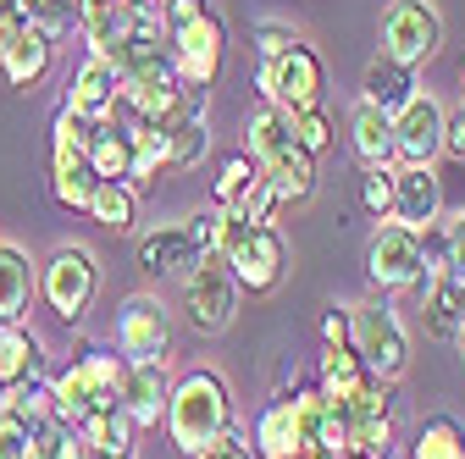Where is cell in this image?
Wrapping results in <instances>:
<instances>
[{
	"label": "cell",
	"instance_id": "cell-1",
	"mask_svg": "<svg viewBox=\"0 0 465 459\" xmlns=\"http://www.w3.org/2000/svg\"><path fill=\"white\" fill-rule=\"evenodd\" d=\"M222 432H232V387L222 371H189L172 382L166 398V437L178 454H194L205 443H216Z\"/></svg>",
	"mask_w": 465,
	"mask_h": 459
},
{
	"label": "cell",
	"instance_id": "cell-2",
	"mask_svg": "<svg viewBox=\"0 0 465 459\" xmlns=\"http://www.w3.org/2000/svg\"><path fill=\"white\" fill-rule=\"evenodd\" d=\"M123 371H128L123 355L84 349L67 371H55V376H50L55 421H62V426H78V421L94 415V410H116V405H123Z\"/></svg>",
	"mask_w": 465,
	"mask_h": 459
},
{
	"label": "cell",
	"instance_id": "cell-3",
	"mask_svg": "<svg viewBox=\"0 0 465 459\" xmlns=\"http://www.w3.org/2000/svg\"><path fill=\"white\" fill-rule=\"evenodd\" d=\"M349 349H355L361 366L382 382H399L411 371V332H404V321L388 299L349 305Z\"/></svg>",
	"mask_w": 465,
	"mask_h": 459
},
{
	"label": "cell",
	"instance_id": "cell-4",
	"mask_svg": "<svg viewBox=\"0 0 465 459\" xmlns=\"http://www.w3.org/2000/svg\"><path fill=\"white\" fill-rule=\"evenodd\" d=\"M216 255L227 260L232 277H239V288H250V294H272L277 282L288 277V244H282V233H277V227H250L232 210H227L222 249Z\"/></svg>",
	"mask_w": 465,
	"mask_h": 459
},
{
	"label": "cell",
	"instance_id": "cell-5",
	"mask_svg": "<svg viewBox=\"0 0 465 459\" xmlns=\"http://www.w3.org/2000/svg\"><path fill=\"white\" fill-rule=\"evenodd\" d=\"M255 89H261V100L266 105H277V111H311V105H322V89H327V67H322V55L300 39V44H288L282 55H266V62L255 67Z\"/></svg>",
	"mask_w": 465,
	"mask_h": 459
},
{
	"label": "cell",
	"instance_id": "cell-6",
	"mask_svg": "<svg viewBox=\"0 0 465 459\" xmlns=\"http://www.w3.org/2000/svg\"><path fill=\"white\" fill-rule=\"evenodd\" d=\"M39 294H45V305L62 316L67 327H78L89 316L94 294H100V260H94V249L89 244H62L39 266Z\"/></svg>",
	"mask_w": 465,
	"mask_h": 459
},
{
	"label": "cell",
	"instance_id": "cell-7",
	"mask_svg": "<svg viewBox=\"0 0 465 459\" xmlns=\"http://www.w3.org/2000/svg\"><path fill=\"white\" fill-rule=\"evenodd\" d=\"M377 44H382L377 55H388V62H399V67L432 62V55L443 50V12H438V0H393V6L382 12Z\"/></svg>",
	"mask_w": 465,
	"mask_h": 459
},
{
	"label": "cell",
	"instance_id": "cell-8",
	"mask_svg": "<svg viewBox=\"0 0 465 459\" xmlns=\"http://www.w3.org/2000/svg\"><path fill=\"white\" fill-rule=\"evenodd\" d=\"M239 294L244 288H239V277L227 271L222 255H205V260H194L183 271V316L205 337H216V332L232 327V316H239Z\"/></svg>",
	"mask_w": 465,
	"mask_h": 459
},
{
	"label": "cell",
	"instance_id": "cell-9",
	"mask_svg": "<svg viewBox=\"0 0 465 459\" xmlns=\"http://www.w3.org/2000/svg\"><path fill=\"white\" fill-rule=\"evenodd\" d=\"M443 117H449V105L432 89H416L393 111V155L404 166H432L443 155Z\"/></svg>",
	"mask_w": 465,
	"mask_h": 459
},
{
	"label": "cell",
	"instance_id": "cell-10",
	"mask_svg": "<svg viewBox=\"0 0 465 459\" xmlns=\"http://www.w3.org/2000/svg\"><path fill=\"white\" fill-rule=\"evenodd\" d=\"M222 50H227V28H222V17H216V6L200 17V23H189V28H178V34H166V55H172V73H178L189 89H211L216 83V73H222Z\"/></svg>",
	"mask_w": 465,
	"mask_h": 459
},
{
	"label": "cell",
	"instance_id": "cell-11",
	"mask_svg": "<svg viewBox=\"0 0 465 459\" xmlns=\"http://www.w3.org/2000/svg\"><path fill=\"white\" fill-rule=\"evenodd\" d=\"M421 271V233L416 227H399V221H382L371 244H366V277L377 294H404Z\"/></svg>",
	"mask_w": 465,
	"mask_h": 459
},
{
	"label": "cell",
	"instance_id": "cell-12",
	"mask_svg": "<svg viewBox=\"0 0 465 459\" xmlns=\"http://www.w3.org/2000/svg\"><path fill=\"white\" fill-rule=\"evenodd\" d=\"M116 349L123 360H172V316L155 294H134L116 310Z\"/></svg>",
	"mask_w": 465,
	"mask_h": 459
},
{
	"label": "cell",
	"instance_id": "cell-13",
	"mask_svg": "<svg viewBox=\"0 0 465 459\" xmlns=\"http://www.w3.org/2000/svg\"><path fill=\"white\" fill-rule=\"evenodd\" d=\"M116 100H123V78H116V67L105 62V55H84V67L67 78V111L84 122H111L116 117Z\"/></svg>",
	"mask_w": 465,
	"mask_h": 459
},
{
	"label": "cell",
	"instance_id": "cell-14",
	"mask_svg": "<svg viewBox=\"0 0 465 459\" xmlns=\"http://www.w3.org/2000/svg\"><path fill=\"white\" fill-rule=\"evenodd\" d=\"M443 216V183H438V171L432 166H393V216L399 227H432Z\"/></svg>",
	"mask_w": 465,
	"mask_h": 459
},
{
	"label": "cell",
	"instance_id": "cell-15",
	"mask_svg": "<svg viewBox=\"0 0 465 459\" xmlns=\"http://www.w3.org/2000/svg\"><path fill=\"white\" fill-rule=\"evenodd\" d=\"M166 398H172L166 360H134L123 371V410H128L134 426H161L166 421Z\"/></svg>",
	"mask_w": 465,
	"mask_h": 459
},
{
	"label": "cell",
	"instance_id": "cell-16",
	"mask_svg": "<svg viewBox=\"0 0 465 459\" xmlns=\"http://www.w3.org/2000/svg\"><path fill=\"white\" fill-rule=\"evenodd\" d=\"M144 12H155V6H139V0H78V28L89 39V55H111L139 28Z\"/></svg>",
	"mask_w": 465,
	"mask_h": 459
},
{
	"label": "cell",
	"instance_id": "cell-17",
	"mask_svg": "<svg viewBox=\"0 0 465 459\" xmlns=\"http://www.w3.org/2000/svg\"><path fill=\"white\" fill-rule=\"evenodd\" d=\"M349 150H355V161L366 171L399 166V155H393V117H388V111L355 100V111H349Z\"/></svg>",
	"mask_w": 465,
	"mask_h": 459
},
{
	"label": "cell",
	"instance_id": "cell-18",
	"mask_svg": "<svg viewBox=\"0 0 465 459\" xmlns=\"http://www.w3.org/2000/svg\"><path fill=\"white\" fill-rule=\"evenodd\" d=\"M39 294V271L23 244H0V327H17Z\"/></svg>",
	"mask_w": 465,
	"mask_h": 459
},
{
	"label": "cell",
	"instance_id": "cell-19",
	"mask_svg": "<svg viewBox=\"0 0 465 459\" xmlns=\"http://www.w3.org/2000/svg\"><path fill=\"white\" fill-rule=\"evenodd\" d=\"M194 260H205V255L189 244V227H183V221L155 227V233L139 239V266H144L150 277H183Z\"/></svg>",
	"mask_w": 465,
	"mask_h": 459
},
{
	"label": "cell",
	"instance_id": "cell-20",
	"mask_svg": "<svg viewBox=\"0 0 465 459\" xmlns=\"http://www.w3.org/2000/svg\"><path fill=\"white\" fill-rule=\"evenodd\" d=\"M50 55H55V39L39 34V28H17V39L6 44V55H0V73H6L12 89H34L45 73H50Z\"/></svg>",
	"mask_w": 465,
	"mask_h": 459
},
{
	"label": "cell",
	"instance_id": "cell-21",
	"mask_svg": "<svg viewBox=\"0 0 465 459\" xmlns=\"http://www.w3.org/2000/svg\"><path fill=\"white\" fill-rule=\"evenodd\" d=\"M261 178L272 183V194H277L282 205H305V200L316 194V155L300 150V144H288L277 161L261 166Z\"/></svg>",
	"mask_w": 465,
	"mask_h": 459
},
{
	"label": "cell",
	"instance_id": "cell-22",
	"mask_svg": "<svg viewBox=\"0 0 465 459\" xmlns=\"http://www.w3.org/2000/svg\"><path fill=\"white\" fill-rule=\"evenodd\" d=\"M288 144H294V117L261 100L250 117H244V155H250L255 166H266V161H277Z\"/></svg>",
	"mask_w": 465,
	"mask_h": 459
},
{
	"label": "cell",
	"instance_id": "cell-23",
	"mask_svg": "<svg viewBox=\"0 0 465 459\" xmlns=\"http://www.w3.org/2000/svg\"><path fill=\"white\" fill-rule=\"evenodd\" d=\"M45 376V343L28 327H6L0 332V387H23Z\"/></svg>",
	"mask_w": 465,
	"mask_h": 459
},
{
	"label": "cell",
	"instance_id": "cell-24",
	"mask_svg": "<svg viewBox=\"0 0 465 459\" xmlns=\"http://www.w3.org/2000/svg\"><path fill=\"white\" fill-rule=\"evenodd\" d=\"M416 94V67H399V62H388V55H371L366 62V78H361V100L366 105H377V111H393Z\"/></svg>",
	"mask_w": 465,
	"mask_h": 459
},
{
	"label": "cell",
	"instance_id": "cell-25",
	"mask_svg": "<svg viewBox=\"0 0 465 459\" xmlns=\"http://www.w3.org/2000/svg\"><path fill=\"white\" fill-rule=\"evenodd\" d=\"M255 459H294L300 454V432H294V410H288V393H277L272 405L255 415Z\"/></svg>",
	"mask_w": 465,
	"mask_h": 459
},
{
	"label": "cell",
	"instance_id": "cell-26",
	"mask_svg": "<svg viewBox=\"0 0 465 459\" xmlns=\"http://www.w3.org/2000/svg\"><path fill=\"white\" fill-rule=\"evenodd\" d=\"M89 166H94V178L100 183H128V161H134V133L123 128V122H100L94 128V139H89Z\"/></svg>",
	"mask_w": 465,
	"mask_h": 459
},
{
	"label": "cell",
	"instance_id": "cell-27",
	"mask_svg": "<svg viewBox=\"0 0 465 459\" xmlns=\"http://www.w3.org/2000/svg\"><path fill=\"white\" fill-rule=\"evenodd\" d=\"M94 166L84 150H55V166H50V194L62 200L67 210H89V194H94Z\"/></svg>",
	"mask_w": 465,
	"mask_h": 459
},
{
	"label": "cell",
	"instance_id": "cell-28",
	"mask_svg": "<svg viewBox=\"0 0 465 459\" xmlns=\"http://www.w3.org/2000/svg\"><path fill=\"white\" fill-rule=\"evenodd\" d=\"M371 382V371L361 366V355L349 349V343H338V349L322 355V371H316V387L327 393V405H343V398H355L361 387Z\"/></svg>",
	"mask_w": 465,
	"mask_h": 459
},
{
	"label": "cell",
	"instance_id": "cell-29",
	"mask_svg": "<svg viewBox=\"0 0 465 459\" xmlns=\"http://www.w3.org/2000/svg\"><path fill=\"white\" fill-rule=\"evenodd\" d=\"M89 216L94 227H105V233H134V221H139V189L134 183H94L89 194Z\"/></svg>",
	"mask_w": 465,
	"mask_h": 459
},
{
	"label": "cell",
	"instance_id": "cell-30",
	"mask_svg": "<svg viewBox=\"0 0 465 459\" xmlns=\"http://www.w3.org/2000/svg\"><path fill=\"white\" fill-rule=\"evenodd\" d=\"M73 432L84 437L89 454H134V432H139V426L128 421L123 405H116V410H94V415H84Z\"/></svg>",
	"mask_w": 465,
	"mask_h": 459
},
{
	"label": "cell",
	"instance_id": "cell-31",
	"mask_svg": "<svg viewBox=\"0 0 465 459\" xmlns=\"http://www.w3.org/2000/svg\"><path fill=\"white\" fill-rule=\"evenodd\" d=\"M211 150V128H205V111H194V117H183L178 128H166V171H189L200 166Z\"/></svg>",
	"mask_w": 465,
	"mask_h": 459
},
{
	"label": "cell",
	"instance_id": "cell-32",
	"mask_svg": "<svg viewBox=\"0 0 465 459\" xmlns=\"http://www.w3.org/2000/svg\"><path fill=\"white\" fill-rule=\"evenodd\" d=\"M404 459H465V426L454 415H432L416 437Z\"/></svg>",
	"mask_w": 465,
	"mask_h": 459
},
{
	"label": "cell",
	"instance_id": "cell-33",
	"mask_svg": "<svg viewBox=\"0 0 465 459\" xmlns=\"http://www.w3.org/2000/svg\"><path fill=\"white\" fill-rule=\"evenodd\" d=\"M134 133V161H128V183L150 189L161 171H166V133L161 128H128Z\"/></svg>",
	"mask_w": 465,
	"mask_h": 459
},
{
	"label": "cell",
	"instance_id": "cell-34",
	"mask_svg": "<svg viewBox=\"0 0 465 459\" xmlns=\"http://www.w3.org/2000/svg\"><path fill=\"white\" fill-rule=\"evenodd\" d=\"M12 12L28 23V28H39V34H67L73 23H78V0H12Z\"/></svg>",
	"mask_w": 465,
	"mask_h": 459
},
{
	"label": "cell",
	"instance_id": "cell-35",
	"mask_svg": "<svg viewBox=\"0 0 465 459\" xmlns=\"http://www.w3.org/2000/svg\"><path fill=\"white\" fill-rule=\"evenodd\" d=\"M227 210H232V216H239V221H250V227H272V216L282 210V200L272 194V183H266V178H261V171H255V178H250V183L239 189V200H232Z\"/></svg>",
	"mask_w": 465,
	"mask_h": 459
},
{
	"label": "cell",
	"instance_id": "cell-36",
	"mask_svg": "<svg viewBox=\"0 0 465 459\" xmlns=\"http://www.w3.org/2000/svg\"><path fill=\"white\" fill-rule=\"evenodd\" d=\"M421 321H427L432 337H449V343H454V332H460V299H454V282H438V288L421 299Z\"/></svg>",
	"mask_w": 465,
	"mask_h": 459
},
{
	"label": "cell",
	"instance_id": "cell-37",
	"mask_svg": "<svg viewBox=\"0 0 465 459\" xmlns=\"http://www.w3.org/2000/svg\"><path fill=\"white\" fill-rule=\"evenodd\" d=\"M255 161L244 155V150H232V155H222V166H216V205H232V200H239V189L255 178Z\"/></svg>",
	"mask_w": 465,
	"mask_h": 459
},
{
	"label": "cell",
	"instance_id": "cell-38",
	"mask_svg": "<svg viewBox=\"0 0 465 459\" xmlns=\"http://www.w3.org/2000/svg\"><path fill=\"white\" fill-rule=\"evenodd\" d=\"M294 144L311 150V155H327V150H332V122H327V111H322V105L294 111Z\"/></svg>",
	"mask_w": 465,
	"mask_h": 459
},
{
	"label": "cell",
	"instance_id": "cell-39",
	"mask_svg": "<svg viewBox=\"0 0 465 459\" xmlns=\"http://www.w3.org/2000/svg\"><path fill=\"white\" fill-rule=\"evenodd\" d=\"M183 227H189V244H194L200 255H216V249H222V227H227V205H205V210H194Z\"/></svg>",
	"mask_w": 465,
	"mask_h": 459
},
{
	"label": "cell",
	"instance_id": "cell-40",
	"mask_svg": "<svg viewBox=\"0 0 465 459\" xmlns=\"http://www.w3.org/2000/svg\"><path fill=\"white\" fill-rule=\"evenodd\" d=\"M361 205H366L377 221H388V216H393V166L366 171V183H361Z\"/></svg>",
	"mask_w": 465,
	"mask_h": 459
},
{
	"label": "cell",
	"instance_id": "cell-41",
	"mask_svg": "<svg viewBox=\"0 0 465 459\" xmlns=\"http://www.w3.org/2000/svg\"><path fill=\"white\" fill-rule=\"evenodd\" d=\"M205 12H211V0H155L161 34H178V28H189V23H200Z\"/></svg>",
	"mask_w": 465,
	"mask_h": 459
},
{
	"label": "cell",
	"instance_id": "cell-42",
	"mask_svg": "<svg viewBox=\"0 0 465 459\" xmlns=\"http://www.w3.org/2000/svg\"><path fill=\"white\" fill-rule=\"evenodd\" d=\"M288 44H300L294 23H282V17H261L255 23V55H261V62H266V55H282Z\"/></svg>",
	"mask_w": 465,
	"mask_h": 459
},
{
	"label": "cell",
	"instance_id": "cell-43",
	"mask_svg": "<svg viewBox=\"0 0 465 459\" xmlns=\"http://www.w3.org/2000/svg\"><path fill=\"white\" fill-rule=\"evenodd\" d=\"M443 227V266H449V282H460L465 277V210H454L449 221H438Z\"/></svg>",
	"mask_w": 465,
	"mask_h": 459
},
{
	"label": "cell",
	"instance_id": "cell-44",
	"mask_svg": "<svg viewBox=\"0 0 465 459\" xmlns=\"http://www.w3.org/2000/svg\"><path fill=\"white\" fill-rule=\"evenodd\" d=\"M89 139H94V122H84V117H73V111L62 105L55 111V150H89Z\"/></svg>",
	"mask_w": 465,
	"mask_h": 459
},
{
	"label": "cell",
	"instance_id": "cell-45",
	"mask_svg": "<svg viewBox=\"0 0 465 459\" xmlns=\"http://www.w3.org/2000/svg\"><path fill=\"white\" fill-rule=\"evenodd\" d=\"M189 459H255V448H250V437H239V432H222L216 443L194 448Z\"/></svg>",
	"mask_w": 465,
	"mask_h": 459
},
{
	"label": "cell",
	"instance_id": "cell-46",
	"mask_svg": "<svg viewBox=\"0 0 465 459\" xmlns=\"http://www.w3.org/2000/svg\"><path fill=\"white\" fill-rule=\"evenodd\" d=\"M443 155L465 161V105H460V111H449V117H443Z\"/></svg>",
	"mask_w": 465,
	"mask_h": 459
},
{
	"label": "cell",
	"instance_id": "cell-47",
	"mask_svg": "<svg viewBox=\"0 0 465 459\" xmlns=\"http://www.w3.org/2000/svg\"><path fill=\"white\" fill-rule=\"evenodd\" d=\"M322 343H327V349H338V343H349V310H327L322 316Z\"/></svg>",
	"mask_w": 465,
	"mask_h": 459
},
{
	"label": "cell",
	"instance_id": "cell-48",
	"mask_svg": "<svg viewBox=\"0 0 465 459\" xmlns=\"http://www.w3.org/2000/svg\"><path fill=\"white\" fill-rule=\"evenodd\" d=\"M17 28H23V17H17V12L6 6V12H0V55H6V44L17 39Z\"/></svg>",
	"mask_w": 465,
	"mask_h": 459
},
{
	"label": "cell",
	"instance_id": "cell-49",
	"mask_svg": "<svg viewBox=\"0 0 465 459\" xmlns=\"http://www.w3.org/2000/svg\"><path fill=\"white\" fill-rule=\"evenodd\" d=\"M454 349H460V366H465V321H460V332H454Z\"/></svg>",
	"mask_w": 465,
	"mask_h": 459
},
{
	"label": "cell",
	"instance_id": "cell-50",
	"mask_svg": "<svg viewBox=\"0 0 465 459\" xmlns=\"http://www.w3.org/2000/svg\"><path fill=\"white\" fill-rule=\"evenodd\" d=\"M454 299H460V321H465V277L454 282Z\"/></svg>",
	"mask_w": 465,
	"mask_h": 459
},
{
	"label": "cell",
	"instance_id": "cell-51",
	"mask_svg": "<svg viewBox=\"0 0 465 459\" xmlns=\"http://www.w3.org/2000/svg\"><path fill=\"white\" fill-rule=\"evenodd\" d=\"M17 459H45V448H39V443H28V448H23Z\"/></svg>",
	"mask_w": 465,
	"mask_h": 459
},
{
	"label": "cell",
	"instance_id": "cell-52",
	"mask_svg": "<svg viewBox=\"0 0 465 459\" xmlns=\"http://www.w3.org/2000/svg\"><path fill=\"white\" fill-rule=\"evenodd\" d=\"M294 459H322V448H300V454H294Z\"/></svg>",
	"mask_w": 465,
	"mask_h": 459
},
{
	"label": "cell",
	"instance_id": "cell-53",
	"mask_svg": "<svg viewBox=\"0 0 465 459\" xmlns=\"http://www.w3.org/2000/svg\"><path fill=\"white\" fill-rule=\"evenodd\" d=\"M89 459H134V454H89Z\"/></svg>",
	"mask_w": 465,
	"mask_h": 459
},
{
	"label": "cell",
	"instance_id": "cell-54",
	"mask_svg": "<svg viewBox=\"0 0 465 459\" xmlns=\"http://www.w3.org/2000/svg\"><path fill=\"white\" fill-rule=\"evenodd\" d=\"M6 6H12V0H0V12H6Z\"/></svg>",
	"mask_w": 465,
	"mask_h": 459
},
{
	"label": "cell",
	"instance_id": "cell-55",
	"mask_svg": "<svg viewBox=\"0 0 465 459\" xmlns=\"http://www.w3.org/2000/svg\"><path fill=\"white\" fill-rule=\"evenodd\" d=\"M139 6H155V0H139Z\"/></svg>",
	"mask_w": 465,
	"mask_h": 459
},
{
	"label": "cell",
	"instance_id": "cell-56",
	"mask_svg": "<svg viewBox=\"0 0 465 459\" xmlns=\"http://www.w3.org/2000/svg\"><path fill=\"white\" fill-rule=\"evenodd\" d=\"M0 459H12V454H6V448H0Z\"/></svg>",
	"mask_w": 465,
	"mask_h": 459
},
{
	"label": "cell",
	"instance_id": "cell-57",
	"mask_svg": "<svg viewBox=\"0 0 465 459\" xmlns=\"http://www.w3.org/2000/svg\"><path fill=\"white\" fill-rule=\"evenodd\" d=\"M349 459H361V454H349Z\"/></svg>",
	"mask_w": 465,
	"mask_h": 459
},
{
	"label": "cell",
	"instance_id": "cell-58",
	"mask_svg": "<svg viewBox=\"0 0 465 459\" xmlns=\"http://www.w3.org/2000/svg\"><path fill=\"white\" fill-rule=\"evenodd\" d=\"M322 459H332V454H322Z\"/></svg>",
	"mask_w": 465,
	"mask_h": 459
},
{
	"label": "cell",
	"instance_id": "cell-59",
	"mask_svg": "<svg viewBox=\"0 0 465 459\" xmlns=\"http://www.w3.org/2000/svg\"><path fill=\"white\" fill-rule=\"evenodd\" d=\"M0 393H6V387H0Z\"/></svg>",
	"mask_w": 465,
	"mask_h": 459
}]
</instances>
